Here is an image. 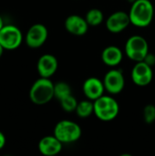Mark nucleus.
<instances>
[{"instance_id":"nucleus-1","label":"nucleus","mask_w":155,"mask_h":156,"mask_svg":"<svg viewBox=\"0 0 155 156\" xmlns=\"http://www.w3.org/2000/svg\"><path fill=\"white\" fill-rule=\"evenodd\" d=\"M131 23L137 27H148L153 19L154 7L150 0H135L129 11Z\"/></svg>"},{"instance_id":"nucleus-2","label":"nucleus","mask_w":155,"mask_h":156,"mask_svg":"<svg viewBox=\"0 0 155 156\" xmlns=\"http://www.w3.org/2000/svg\"><path fill=\"white\" fill-rule=\"evenodd\" d=\"M54 96V83L49 78L40 77L30 88L29 99L37 105H44L49 102Z\"/></svg>"},{"instance_id":"nucleus-3","label":"nucleus","mask_w":155,"mask_h":156,"mask_svg":"<svg viewBox=\"0 0 155 156\" xmlns=\"http://www.w3.org/2000/svg\"><path fill=\"white\" fill-rule=\"evenodd\" d=\"M93 103L94 114L101 122H111L119 115L120 105L111 96L102 95Z\"/></svg>"},{"instance_id":"nucleus-4","label":"nucleus","mask_w":155,"mask_h":156,"mask_svg":"<svg viewBox=\"0 0 155 156\" xmlns=\"http://www.w3.org/2000/svg\"><path fill=\"white\" fill-rule=\"evenodd\" d=\"M53 134L63 144H69L79 141L82 131L77 122L69 120H62L56 124Z\"/></svg>"},{"instance_id":"nucleus-5","label":"nucleus","mask_w":155,"mask_h":156,"mask_svg":"<svg viewBox=\"0 0 155 156\" xmlns=\"http://www.w3.org/2000/svg\"><path fill=\"white\" fill-rule=\"evenodd\" d=\"M149 53V44L147 40L140 36L134 35L130 37L125 43V54L134 62L143 61Z\"/></svg>"},{"instance_id":"nucleus-6","label":"nucleus","mask_w":155,"mask_h":156,"mask_svg":"<svg viewBox=\"0 0 155 156\" xmlns=\"http://www.w3.org/2000/svg\"><path fill=\"white\" fill-rule=\"evenodd\" d=\"M23 41L21 30L14 25H5L0 30V44L5 50H14L20 47Z\"/></svg>"},{"instance_id":"nucleus-7","label":"nucleus","mask_w":155,"mask_h":156,"mask_svg":"<svg viewBox=\"0 0 155 156\" xmlns=\"http://www.w3.org/2000/svg\"><path fill=\"white\" fill-rule=\"evenodd\" d=\"M105 90L110 94L116 95L121 93L125 87V79L121 69H113L109 70L103 79Z\"/></svg>"},{"instance_id":"nucleus-8","label":"nucleus","mask_w":155,"mask_h":156,"mask_svg":"<svg viewBox=\"0 0 155 156\" xmlns=\"http://www.w3.org/2000/svg\"><path fill=\"white\" fill-rule=\"evenodd\" d=\"M133 83L139 87L148 86L153 78V71L150 65L144 61L136 62L131 74Z\"/></svg>"},{"instance_id":"nucleus-9","label":"nucleus","mask_w":155,"mask_h":156,"mask_svg":"<svg viewBox=\"0 0 155 156\" xmlns=\"http://www.w3.org/2000/svg\"><path fill=\"white\" fill-rule=\"evenodd\" d=\"M48 31L43 24H34L29 27L26 35V43L30 48H38L48 39Z\"/></svg>"},{"instance_id":"nucleus-10","label":"nucleus","mask_w":155,"mask_h":156,"mask_svg":"<svg viewBox=\"0 0 155 156\" xmlns=\"http://www.w3.org/2000/svg\"><path fill=\"white\" fill-rule=\"evenodd\" d=\"M131 23L129 13L124 11H116L106 19V27L112 34H119L125 30Z\"/></svg>"},{"instance_id":"nucleus-11","label":"nucleus","mask_w":155,"mask_h":156,"mask_svg":"<svg viewBox=\"0 0 155 156\" xmlns=\"http://www.w3.org/2000/svg\"><path fill=\"white\" fill-rule=\"evenodd\" d=\"M58 67V59L52 54H44L42 55L37 64V69L40 77L49 78L52 77L57 71Z\"/></svg>"},{"instance_id":"nucleus-12","label":"nucleus","mask_w":155,"mask_h":156,"mask_svg":"<svg viewBox=\"0 0 155 156\" xmlns=\"http://www.w3.org/2000/svg\"><path fill=\"white\" fill-rule=\"evenodd\" d=\"M82 90L87 99L94 101L104 95L105 87L103 81H101L100 79L96 77H90L84 81Z\"/></svg>"},{"instance_id":"nucleus-13","label":"nucleus","mask_w":155,"mask_h":156,"mask_svg":"<svg viewBox=\"0 0 155 156\" xmlns=\"http://www.w3.org/2000/svg\"><path fill=\"white\" fill-rule=\"evenodd\" d=\"M89 24L85 17L79 15H70L65 20V28L74 36H83L89 30Z\"/></svg>"},{"instance_id":"nucleus-14","label":"nucleus","mask_w":155,"mask_h":156,"mask_svg":"<svg viewBox=\"0 0 155 156\" xmlns=\"http://www.w3.org/2000/svg\"><path fill=\"white\" fill-rule=\"evenodd\" d=\"M63 144L53 134L43 137L37 145L38 151L45 156H55L62 150Z\"/></svg>"},{"instance_id":"nucleus-15","label":"nucleus","mask_w":155,"mask_h":156,"mask_svg":"<svg viewBox=\"0 0 155 156\" xmlns=\"http://www.w3.org/2000/svg\"><path fill=\"white\" fill-rule=\"evenodd\" d=\"M123 53L116 46H108L101 52L102 62L109 67H116L122 61Z\"/></svg>"},{"instance_id":"nucleus-16","label":"nucleus","mask_w":155,"mask_h":156,"mask_svg":"<svg viewBox=\"0 0 155 156\" xmlns=\"http://www.w3.org/2000/svg\"><path fill=\"white\" fill-rule=\"evenodd\" d=\"M76 113L79 118H88L94 113V103L90 100H85L78 102Z\"/></svg>"},{"instance_id":"nucleus-17","label":"nucleus","mask_w":155,"mask_h":156,"mask_svg":"<svg viewBox=\"0 0 155 156\" xmlns=\"http://www.w3.org/2000/svg\"><path fill=\"white\" fill-rule=\"evenodd\" d=\"M85 18L90 27H98L102 24L104 20V14L99 8H91L86 13Z\"/></svg>"},{"instance_id":"nucleus-18","label":"nucleus","mask_w":155,"mask_h":156,"mask_svg":"<svg viewBox=\"0 0 155 156\" xmlns=\"http://www.w3.org/2000/svg\"><path fill=\"white\" fill-rule=\"evenodd\" d=\"M70 94L72 93H71V88L69 85V83L65 81H58L56 84H54V96L58 101Z\"/></svg>"},{"instance_id":"nucleus-19","label":"nucleus","mask_w":155,"mask_h":156,"mask_svg":"<svg viewBox=\"0 0 155 156\" xmlns=\"http://www.w3.org/2000/svg\"><path fill=\"white\" fill-rule=\"evenodd\" d=\"M59 102H60L61 108L66 112H75L76 108H77V105H78V101L76 100V98L72 94L64 97L63 99H61L59 101Z\"/></svg>"},{"instance_id":"nucleus-20","label":"nucleus","mask_w":155,"mask_h":156,"mask_svg":"<svg viewBox=\"0 0 155 156\" xmlns=\"http://www.w3.org/2000/svg\"><path fill=\"white\" fill-rule=\"evenodd\" d=\"M143 120L147 124H152L155 122V106L153 104H148L144 107Z\"/></svg>"},{"instance_id":"nucleus-21","label":"nucleus","mask_w":155,"mask_h":156,"mask_svg":"<svg viewBox=\"0 0 155 156\" xmlns=\"http://www.w3.org/2000/svg\"><path fill=\"white\" fill-rule=\"evenodd\" d=\"M144 62H146L148 65H150L151 67H153V65H155V55L153 53H148L143 60Z\"/></svg>"},{"instance_id":"nucleus-22","label":"nucleus","mask_w":155,"mask_h":156,"mask_svg":"<svg viewBox=\"0 0 155 156\" xmlns=\"http://www.w3.org/2000/svg\"><path fill=\"white\" fill-rule=\"evenodd\" d=\"M5 145V137L4 133L0 132V150H2Z\"/></svg>"},{"instance_id":"nucleus-23","label":"nucleus","mask_w":155,"mask_h":156,"mask_svg":"<svg viewBox=\"0 0 155 156\" xmlns=\"http://www.w3.org/2000/svg\"><path fill=\"white\" fill-rule=\"evenodd\" d=\"M5 25H4V21H3V18L1 17V16H0V30L2 29V27H4Z\"/></svg>"},{"instance_id":"nucleus-24","label":"nucleus","mask_w":155,"mask_h":156,"mask_svg":"<svg viewBox=\"0 0 155 156\" xmlns=\"http://www.w3.org/2000/svg\"><path fill=\"white\" fill-rule=\"evenodd\" d=\"M4 50H5V48L2 47V45L0 44V58L2 57V55H3V52H4Z\"/></svg>"}]
</instances>
